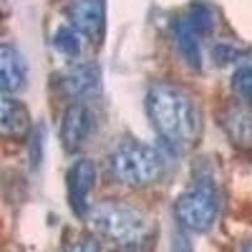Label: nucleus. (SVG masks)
Returning a JSON list of instances; mask_svg holds the SVG:
<instances>
[{"label": "nucleus", "instance_id": "nucleus-5", "mask_svg": "<svg viewBox=\"0 0 252 252\" xmlns=\"http://www.w3.org/2000/svg\"><path fill=\"white\" fill-rule=\"evenodd\" d=\"M64 14L69 26L92 44L103 43L107 29L106 0H68Z\"/></svg>", "mask_w": 252, "mask_h": 252}, {"label": "nucleus", "instance_id": "nucleus-4", "mask_svg": "<svg viewBox=\"0 0 252 252\" xmlns=\"http://www.w3.org/2000/svg\"><path fill=\"white\" fill-rule=\"evenodd\" d=\"M218 197L211 182L199 181L175 199L173 212L181 226L195 233H206L215 226Z\"/></svg>", "mask_w": 252, "mask_h": 252}, {"label": "nucleus", "instance_id": "nucleus-15", "mask_svg": "<svg viewBox=\"0 0 252 252\" xmlns=\"http://www.w3.org/2000/svg\"><path fill=\"white\" fill-rule=\"evenodd\" d=\"M231 89L245 102H252V66L236 69L231 77Z\"/></svg>", "mask_w": 252, "mask_h": 252}, {"label": "nucleus", "instance_id": "nucleus-11", "mask_svg": "<svg viewBox=\"0 0 252 252\" xmlns=\"http://www.w3.org/2000/svg\"><path fill=\"white\" fill-rule=\"evenodd\" d=\"M27 82V63L17 48L3 43L0 47V86L3 94H14Z\"/></svg>", "mask_w": 252, "mask_h": 252}, {"label": "nucleus", "instance_id": "nucleus-3", "mask_svg": "<svg viewBox=\"0 0 252 252\" xmlns=\"http://www.w3.org/2000/svg\"><path fill=\"white\" fill-rule=\"evenodd\" d=\"M109 172L115 181L134 188L153 186L165 172L163 157L155 148L135 139H126L109 155Z\"/></svg>", "mask_w": 252, "mask_h": 252}, {"label": "nucleus", "instance_id": "nucleus-17", "mask_svg": "<svg viewBox=\"0 0 252 252\" xmlns=\"http://www.w3.org/2000/svg\"><path fill=\"white\" fill-rule=\"evenodd\" d=\"M215 58L220 63L233 62L244 55V51L232 44H218L213 51Z\"/></svg>", "mask_w": 252, "mask_h": 252}, {"label": "nucleus", "instance_id": "nucleus-2", "mask_svg": "<svg viewBox=\"0 0 252 252\" xmlns=\"http://www.w3.org/2000/svg\"><path fill=\"white\" fill-rule=\"evenodd\" d=\"M87 220L101 237L130 251L143 247L152 236L149 218L124 202H100L91 207Z\"/></svg>", "mask_w": 252, "mask_h": 252}, {"label": "nucleus", "instance_id": "nucleus-13", "mask_svg": "<svg viewBox=\"0 0 252 252\" xmlns=\"http://www.w3.org/2000/svg\"><path fill=\"white\" fill-rule=\"evenodd\" d=\"M183 17L187 20V23L189 24V27L202 39L209 37L213 33V31H215V10H213V6H211V4L206 3V1L198 0V1L190 4Z\"/></svg>", "mask_w": 252, "mask_h": 252}, {"label": "nucleus", "instance_id": "nucleus-10", "mask_svg": "<svg viewBox=\"0 0 252 252\" xmlns=\"http://www.w3.org/2000/svg\"><path fill=\"white\" fill-rule=\"evenodd\" d=\"M0 131L12 140L26 139L32 132L31 112L26 103L5 94L0 100Z\"/></svg>", "mask_w": 252, "mask_h": 252}, {"label": "nucleus", "instance_id": "nucleus-18", "mask_svg": "<svg viewBox=\"0 0 252 252\" xmlns=\"http://www.w3.org/2000/svg\"><path fill=\"white\" fill-rule=\"evenodd\" d=\"M170 252H192V250H190V245L186 238H181L178 236L173 241Z\"/></svg>", "mask_w": 252, "mask_h": 252}, {"label": "nucleus", "instance_id": "nucleus-12", "mask_svg": "<svg viewBox=\"0 0 252 252\" xmlns=\"http://www.w3.org/2000/svg\"><path fill=\"white\" fill-rule=\"evenodd\" d=\"M172 31L178 52L181 53L187 64L190 68L201 69L202 63H203L201 52L202 38L189 27L183 15L174 20Z\"/></svg>", "mask_w": 252, "mask_h": 252}, {"label": "nucleus", "instance_id": "nucleus-19", "mask_svg": "<svg viewBox=\"0 0 252 252\" xmlns=\"http://www.w3.org/2000/svg\"><path fill=\"white\" fill-rule=\"evenodd\" d=\"M241 252H252V237L245 242L242 249H241Z\"/></svg>", "mask_w": 252, "mask_h": 252}, {"label": "nucleus", "instance_id": "nucleus-14", "mask_svg": "<svg viewBox=\"0 0 252 252\" xmlns=\"http://www.w3.org/2000/svg\"><path fill=\"white\" fill-rule=\"evenodd\" d=\"M53 46L62 55L76 57L81 52L80 33L72 27H61L55 33Z\"/></svg>", "mask_w": 252, "mask_h": 252}, {"label": "nucleus", "instance_id": "nucleus-6", "mask_svg": "<svg viewBox=\"0 0 252 252\" xmlns=\"http://www.w3.org/2000/svg\"><path fill=\"white\" fill-rule=\"evenodd\" d=\"M96 129V116L85 103H73L64 111L61 121L60 138L63 149L75 154L82 149Z\"/></svg>", "mask_w": 252, "mask_h": 252}, {"label": "nucleus", "instance_id": "nucleus-8", "mask_svg": "<svg viewBox=\"0 0 252 252\" xmlns=\"http://www.w3.org/2000/svg\"><path fill=\"white\" fill-rule=\"evenodd\" d=\"M220 129L229 141L242 150H252V110L244 105H231L220 110Z\"/></svg>", "mask_w": 252, "mask_h": 252}, {"label": "nucleus", "instance_id": "nucleus-16", "mask_svg": "<svg viewBox=\"0 0 252 252\" xmlns=\"http://www.w3.org/2000/svg\"><path fill=\"white\" fill-rule=\"evenodd\" d=\"M63 252H101L97 240L87 233H81L72 238Z\"/></svg>", "mask_w": 252, "mask_h": 252}, {"label": "nucleus", "instance_id": "nucleus-1", "mask_svg": "<svg viewBox=\"0 0 252 252\" xmlns=\"http://www.w3.org/2000/svg\"><path fill=\"white\" fill-rule=\"evenodd\" d=\"M145 109L158 135L175 149H189L199 141L203 115L192 94L170 82L153 83L146 92Z\"/></svg>", "mask_w": 252, "mask_h": 252}, {"label": "nucleus", "instance_id": "nucleus-9", "mask_svg": "<svg viewBox=\"0 0 252 252\" xmlns=\"http://www.w3.org/2000/svg\"><path fill=\"white\" fill-rule=\"evenodd\" d=\"M101 69L97 63L83 62L63 71L57 78V87L64 96L80 97L100 85Z\"/></svg>", "mask_w": 252, "mask_h": 252}, {"label": "nucleus", "instance_id": "nucleus-7", "mask_svg": "<svg viewBox=\"0 0 252 252\" xmlns=\"http://www.w3.org/2000/svg\"><path fill=\"white\" fill-rule=\"evenodd\" d=\"M96 183V168L90 159H78L72 164L66 175L68 204L78 218H87L91 206L89 197Z\"/></svg>", "mask_w": 252, "mask_h": 252}]
</instances>
